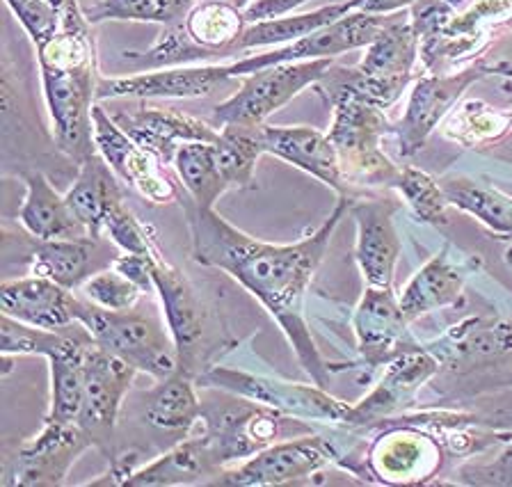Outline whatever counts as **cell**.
Returning a JSON list of instances; mask_svg holds the SVG:
<instances>
[{
    "instance_id": "6da1fadb",
    "label": "cell",
    "mask_w": 512,
    "mask_h": 487,
    "mask_svg": "<svg viewBox=\"0 0 512 487\" xmlns=\"http://www.w3.org/2000/svg\"><path fill=\"white\" fill-rule=\"evenodd\" d=\"M350 199L352 197L339 195L323 225L300 243L275 245L247 236L215 209H199L186 193L181 197L190 229L192 259L202 266L224 270L243 289L250 291L282 327L302 369L316 385L325 389L330 385L334 366L327 364L320 355L309 325L304 321V295L325 259L336 227L346 218Z\"/></svg>"
},
{
    "instance_id": "7a4b0ae2",
    "label": "cell",
    "mask_w": 512,
    "mask_h": 487,
    "mask_svg": "<svg viewBox=\"0 0 512 487\" xmlns=\"http://www.w3.org/2000/svg\"><path fill=\"white\" fill-rule=\"evenodd\" d=\"M37 60L55 145L80 165L96 151L92 110L101 76L92 23L78 0L60 12L58 33L37 46Z\"/></svg>"
},
{
    "instance_id": "3957f363",
    "label": "cell",
    "mask_w": 512,
    "mask_h": 487,
    "mask_svg": "<svg viewBox=\"0 0 512 487\" xmlns=\"http://www.w3.org/2000/svg\"><path fill=\"white\" fill-rule=\"evenodd\" d=\"M78 323L90 330L96 346L124 359L138 373H147L160 382L179 371V355L165 318L138 307L108 311L83 300Z\"/></svg>"
},
{
    "instance_id": "277c9868",
    "label": "cell",
    "mask_w": 512,
    "mask_h": 487,
    "mask_svg": "<svg viewBox=\"0 0 512 487\" xmlns=\"http://www.w3.org/2000/svg\"><path fill=\"white\" fill-rule=\"evenodd\" d=\"M332 108L330 135L339 154L348 188H394L400 167L384 154V135H394L384 110L371 103L341 97L327 103Z\"/></svg>"
},
{
    "instance_id": "5b68a950",
    "label": "cell",
    "mask_w": 512,
    "mask_h": 487,
    "mask_svg": "<svg viewBox=\"0 0 512 487\" xmlns=\"http://www.w3.org/2000/svg\"><path fill=\"white\" fill-rule=\"evenodd\" d=\"M202 423V439L218 474L231 462H243L268 449L270 444L282 442V437L291 430L311 433L307 421L286 417L268 405L254 403L250 398L236 394H229L227 403L204 405Z\"/></svg>"
},
{
    "instance_id": "8992f818",
    "label": "cell",
    "mask_w": 512,
    "mask_h": 487,
    "mask_svg": "<svg viewBox=\"0 0 512 487\" xmlns=\"http://www.w3.org/2000/svg\"><path fill=\"white\" fill-rule=\"evenodd\" d=\"M195 380L199 387H211L227 391V394L250 398L254 403L268 405L272 410L293 419L325 423V426H343L350 417L352 405L334 398L330 391L316 385V382L314 385H302V382L224 369V366H208Z\"/></svg>"
},
{
    "instance_id": "52a82bcc",
    "label": "cell",
    "mask_w": 512,
    "mask_h": 487,
    "mask_svg": "<svg viewBox=\"0 0 512 487\" xmlns=\"http://www.w3.org/2000/svg\"><path fill=\"white\" fill-rule=\"evenodd\" d=\"M346 451L339 442L325 435L302 433L300 437L270 444L252 458L238 462L234 469H222L208 485L224 487H272L304 485L318 471L330 465L343 467Z\"/></svg>"
},
{
    "instance_id": "ba28073f",
    "label": "cell",
    "mask_w": 512,
    "mask_h": 487,
    "mask_svg": "<svg viewBox=\"0 0 512 487\" xmlns=\"http://www.w3.org/2000/svg\"><path fill=\"white\" fill-rule=\"evenodd\" d=\"M334 62L302 60L266 67L240 78V87L229 99L215 106L213 124L222 126H263L270 115L293 101L302 90L314 87Z\"/></svg>"
},
{
    "instance_id": "9c48e42d",
    "label": "cell",
    "mask_w": 512,
    "mask_h": 487,
    "mask_svg": "<svg viewBox=\"0 0 512 487\" xmlns=\"http://www.w3.org/2000/svg\"><path fill=\"white\" fill-rule=\"evenodd\" d=\"M364 453V483L426 485L444 465V446L410 423L382 421Z\"/></svg>"
},
{
    "instance_id": "30bf717a",
    "label": "cell",
    "mask_w": 512,
    "mask_h": 487,
    "mask_svg": "<svg viewBox=\"0 0 512 487\" xmlns=\"http://www.w3.org/2000/svg\"><path fill=\"white\" fill-rule=\"evenodd\" d=\"M487 76H492V65L478 58L467 69L451 71V74H423L416 78L410 99H407L405 115L398 126H394L400 158H414L419 154L446 115L462 101L464 92Z\"/></svg>"
},
{
    "instance_id": "8fae6325",
    "label": "cell",
    "mask_w": 512,
    "mask_h": 487,
    "mask_svg": "<svg viewBox=\"0 0 512 487\" xmlns=\"http://www.w3.org/2000/svg\"><path fill=\"white\" fill-rule=\"evenodd\" d=\"M92 135L96 154L110 165L117 179L128 188H133L151 204L181 202L183 190L167 174L165 165L140 147L99 103L92 110Z\"/></svg>"
},
{
    "instance_id": "7c38bea8",
    "label": "cell",
    "mask_w": 512,
    "mask_h": 487,
    "mask_svg": "<svg viewBox=\"0 0 512 487\" xmlns=\"http://www.w3.org/2000/svg\"><path fill=\"white\" fill-rule=\"evenodd\" d=\"M391 14H368V12H350L346 17L334 21L332 26H325L307 37L291 42L286 46H275L272 51L243 55L229 62L231 76L240 81L247 74L261 71L266 67L284 65V62H302V60H334L336 55L366 49L373 42L375 35L384 28Z\"/></svg>"
},
{
    "instance_id": "4fadbf2b",
    "label": "cell",
    "mask_w": 512,
    "mask_h": 487,
    "mask_svg": "<svg viewBox=\"0 0 512 487\" xmlns=\"http://www.w3.org/2000/svg\"><path fill=\"white\" fill-rule=\"evenodd\" d=\"M135 371L124 359L110 355L94 343L85 359L83 407L76 423L108 460L115 458V428L122 403L135 380Z\"/></svg>"
},
{
    "instance_id": "5bb4252c",
    "label": "cell",
    "mask_w": 512,
    "mask_h": 487,
    "mask_svg": "<svg viewBox=\"0 0 512 487\" xmlns=\"http://www.w3.org/2000/svg\"><path fill=\"white\" fill-rule=\"evenodd\" d=\"M410 318L400 307L394 286H368L352 311V332L357 339L359 362L366 369H384L407 350L423 348L410 332Z\"/></svg>"
},
{
    "instance_id": "9a60e30c",
    "label": "cell",
    "mask_w": 512,
    "mask_h": 487,
    "mask_svg": "<svg viewBox=\"0 0 512 487\" xmlns=\"http://www.w3.org/2000/svg\"><path fill=\"white\" fill-rule=\"evenodd\" d=\"M151 275L160 302H163V318L179 355V373L197 378L204 371V343L208 330V314L195 286L179 268L170 266L160 250L151 261Z\"/></svg>"
},
{
    "instance_id": "2e32d148",
    "label": "cell",
    "mask_w": 512,
    "mask_h": 487,
    "mask_svg": "<svg viewBox=\"0 0 512 487\" xmlns=\"http://www.w3.org/2000/svg\"><path fill=\"white\" fill-rule=\"evenodd\" d=\"M439 369H442V362L426 346L407 350L384 366L378 385L368 391L362 401L350 407L348 421L339 428L350 430V433H366V430L380 426L382 421L407 412L421 387L435 378Z\"/></svg>"
},
{
    "instance_id": "e0dca14e",
    "label": "cell",
    "mask_w": 512,
    "mask_h": 487,
    "mask_svg": "<svg viewBox=\"0 0 512 487\" xmlns=\"http://www.w3.org/2000/svg\"><path fill=\"white\" fill-rule=\"evenodd\" d=\"M92 446V439L78 423L44 419L42 430L21 444L10 460L3 483L23 487L62 485L76 460Z\"/></svg>"
},
{
    "instance_id": "ac0fdd59",
    "label": "cell",
    "mask_w": 512,
    "mask_h": 487,
    "mask_svg": "<svg viewBox=\"0 0 512 487\" xmlns=\"http://www.w3.org/2000/svg\"><path fill=\"white\" fill-rule=\"evenodd\" d=\"M231 81L229 62L224 65L165 67L149 74L101 78L96 87V101L108 99H202L211 97Z\"/></svg>"
},
{
    "instance_id": "d6986e66",
    "label": "cell",
    "mask_w": 512,
    "mask_h": 487,
    "mask_svg": "<svg viewBox=\"0 0 512 487\" xmlns=\"http://www.w3.org/2000/svg\"><path fill=\"white\" fill-rule=\"evenodd\" d=\"M398 204L391 199H350L348 215L357 227L355 261L368 286L394 284L400 236L394 222Z\"/></svg>"
},
{
    "instance_id": "ffe728a7",
    "label": "cell",
    "mask_w": 512,
    "mask_h": 487,
    "mask_svg": "<svg viewBox=\"0 0 512 487\" xmlns=\"http://www.w3.org/2000/svg\"><path fill=\"white\" fill-rule=\"evenodd\" d=\"M115 122L131 135V138L154 154L160 163L170 165L176 151L188 142H218L220 129L202 119L183 115L174 108H149L140 101V106L131 113H112Z\"/></svg>"
},
{
    "instance_id": "44dd1931",
    "label": "cell",
    "mask_w": 512,
    "mask_h": 487,
    "mask_svg": "<svg viewBox=\"0 0 512 487\" xmlns=\"http://www.w3.org/2000/svg\"><path fill=\"white\" fill-rule=\"evenodd\" d=\"M261 145L266 154L307 172L309 177L332 188L336 195L352 197L348 183L343 179L339 154H336V147L327 133L314 129V126L263 124Z\"/></svg>"
},
{
    "instance_id": "7402d4cb",
    "label": "cell",
    "mask_w": 512,
    "mask_h": 487,
    "mask_svg": "<svg viewBox=\"0 0 512 487\" xmlns=\"http://www.w3.org/2000/svg\"><path fill=\"white\" fill-rule=\"evenodd\" d=\"M115 243L99 236L58 238V241H39L30 252V275L48 277L64 289H80L87 279L101 270L112 268L117 261Z\"/></svg>"
},
{
    "instance_id": "603a6c76",
    "label": "cell",
    "mask_w": 512,
    "mask_h": 487,
    "mask_svg": "<svg viewBox=\"0 0 512 487\" xmlns=\"http://www.w3.org/2000/svg\"><path fill=\"white\" fill-rule=\"evenodd\" d=\"M80 305L83 300L74 291L64 289L48 277L30 275L0 286L3 314L44 330H64L76 325Z\"/></svg>"
},
{
    "instance_id": "cb8c5ba5",
    "label": "cell",
    "mask_w": 512,
    "mask_h": 487,
    "mask_svg": "<svg viewBox=\"0 0 512 487\" xmlns=\"http://www.w3.org/2000/svg\"><path fill=\"white\" fill-rule=\"evenodd\" d=\"M442 366L471 371L512 355V318H467L453 325L442 339L426 343Z\"/></svg>"
},
{
    "instance_id": "d4e9b609",
    "label": "cell",
    "mask_w": 512,
    "mask_h": 487,
    "mask_svg": "<svg viewBox=\"0 0 512 487\" xmlns=\"http://www.w3.org/2000/svg\"><path fill=\"white\" fill-rule=\"evenodd\" d=\"M469 273L471 263L455 259L451 243H444L442 250L423 263L398 293L405 316L416 321L437 309L458 305Z\"/></svg>"
},
{
    "instance_id": "484cf974",
    "label": "cell",
    "mask_w": 512,
    "mask_h": 487,
    "mask_svg": "<svg viewBox=\"0 0 512 487\" xmlns=\"http://www.w3.org/2000/svg\"><path fill=\"white\" fill-rule=\"evenodd\" d=\"M94 339L83 323L71 327V334L62 348L46 359L51 369V407L46 419L76 423L83 407L85 389V359Z\"/></svg>"
},
{
    "instance_id": "4316f807",
    "label": "cell",
    "mask_w": 512,
    "mask_h": 487,
    "mask_svg": "<svg viewBox=\"0 0 512 487\" xmlns=\"http://www.w3.org/2000/svg\"><path fill=\"white\" fill-rule=\"evenodd\" d=\"M64 197L80 227L90 236L99 238H103V225L110 213L124 204L122 181L96 151L80 163L76 183Z\"/></svg>"
},
{
    "instance_id": "83f0119b",
    "label": "cell",
    "mask_w": 512,
    "mask_h": 487,
    "mask_svg": "<svg viewBox=\"0 0 512 487\" xmlns=\"http://www.w3.org/2000/svg\"><path fill=\"white\" fill-rule=\"evenodd\" d=\"M26 181V197L19 209V225L37 241H58V238L85 236L76 215L71 213L67 197H62L42 172H30Z\"/></svg>"
},
{
    "instance_id": "f1b7e54d",
    "label": "cell",
    "mask_w": 512,
    "mask_h": 487,
    "mask_svg": "<svg viewBox=\"0 0 512 487\" xmlns=\"http://www.w3.org/2000/svg\"><path fill=\"white\" fill-rule=\"evenodd\" d=\"M416 62H419V37L410 19L403 21L391 14L384 28L366 46L364 58L357 67L366 76L380 78V81L412 83Z\"/></svg>"
},
{
    "instance_id": "f546056e",
    "label": "cell",
    "mask_w": 512,
    "mask_h": 487,
    "mask_svg": "<svg viewBox=\"0 0 512 487\" xmlns=\"http://www.w3.org/2000/svg\"><path fill=\"white\" fill-rule=\"evenodd\" d=\"M218 476L208 458L202 435L183 439L167 453L160 455L147 467L135 469L124 487H174V485H197L211 483Z\"/></svg>"
},
{
    "instance_id": "4dcf8cb0",
    "label": "cell",
    "mask_w": 512,
    "mask_h": 487,
    "mask_svg": "<svg viewBox=\"0 0 512 487\" xmlns=\"http://www.w3.org/2000/svg\"><path fill=\"white\" fill-rule=\"evenodd\" d=\"M448 204L476 218L494 236L512 238V195L503 193L490 181L448 174L442 181Z\"/></svg>"
},
{
    "instance_id": "1f68e13d",
    "label": "cell",
    "mask_w": 512,
    "mask_h": 487,
    "mask_svg": "<svg viewBox=\"0 0 512 487\" xmlns=\"http://www.w3.org/2000/svg\"><path fill=\"white\" fill-rule=\"evenodd\" d=\"M446 140L464 149H487L512 135V110L494 108L480 99L460 101L439 124Z\"/></svg>"
},
{
    "instance_id": "d6a6232c",
    "label": "cell",
    "mask_w": 512,
    "mask_h": 487,
    "mask_svg": "<svg viewBox=\"0 0 512 487\" xmlns=\"http://www.w3.org/2000/svg\"><path fill=\"white\" fill-rule=\"evenodd\" d=\"M204 403L197 398L190 375L176 371L147 394L144 419L163 433L188 435L197 421H202Z\"/></svg>"
},
{
    "instance_id": "836d02e7",
    "label": "cell",
    "mask_w": 512,
    "mask_h": 487,
    "mask_svg": "<svg viewBox=\"0 0 512 487\" xmlns=\"http://www.w3.org/2000/svg\"><path fill=\"white\" fill-rule=\"evenodd\" d=\"M350 12H355V7H352L350 0H346V3H330L304 14H288V17H282V19L250 23V26L245 28L243 37L238 39L236 53H247L254 49H266V46H286L291 42H298V39L316 33L320 28L332 26L334 21L343 19Z\"/></svg>"
},
{
    "instance_id": "e575fe53",
    "label": "cell",
    "mask_w": 512,
    "mask_h": 487,
    "mask_svg": "<svg viewBox=\"0 0 512 487\" xmlns=\"http://www.w3.org/2000/svg\"><path fill=\"white\" fill-rule=\"evenodd\" d=\"M250 26L245 12L231 3H195L183 19V28L192 42L202 46L213 58L220 55H236V44Z\"/></svg>"
},
{
    "instance_id": "d590c367",
    "label": "cell",
    "mask_w": 512,
    "mask_h": 487,
    "mask_svg": "<svg viewBox=\"0 0 512 487\" xmlns=\"http://www.w3.org/2000/svg\"><path fill=\"white\" fill-rule=\"evenodd\" d=\"M172 165L183 193L199 209H215V202L231 190L211 142H188L176 151Z\"/></svg>"
},
{
    "instance_id": "8d00e7d4",
    "label": "cell",
    "mask_w": 512,
    "mask_h": 487,
    "mask_svg": "<svg viewBox=\"0 0 512 487\" xmlns=\"http://www.w3.org/2000/svg\"><path fill=\"white\" fill-rule=\"evenodd\" d=\"M213 147L229 188H250L256 163L266 154L261 145V126H222Z\"/></svg>"
},
{
    "instance_id": "74e56055",
    "label": "cell",
    "mask_w": 512,
    "mask_h": 487,
    "mask_svg": "<svg viewBox=\"0 0 512 487\" xmlns=\"http://www.w3.org/2000/svg\"><path fill=\"white\" fill-rule=\"evenodd\" d=\"M391 190L400 195L416 222L437 229L448 225V206L451 204H448L442 183L432 179L428 172L403 165Z\"/></svg>"
},
{
    "instance_id": "f35d334b",
    "label": "cell",
    "mask_w": 512,
    "mask_h": 487,
    "mask_svg": "<svg viewBox=\"0 0 512 487\" xmlns=\"http://www.w3.org/2000/svg\"><path fill=\"white\" fill-rule=\"evenodd\" d=\"M71 327H64V330H44V327L21 323L16 318L3 314V318H0V353L10 357L37 355L48 359L55 350L67 343Z\"/></svg>"
},
{
    "instance_id": "ab89813d",
    "label": "cell",
    "mask_w": 512,
    "mask_h": 487,
    "mask_svg": "<svg viewBox=\"0 0 512 487\" xmlns=\"http://www.w3.org/2000/svg\"><path fill=\"white\" fill-rule=\"evenodd\" d=\"M85 293V300H90L92 305L108 309V311H128L140 305L144 291L131 279L117 273L115 268L101 270L92 279L80 286Z\"/></svg>"
},
{
    "instance_id": "60d3db41",
    "label": "cell",
    "mask_w": 512,
    "mask_h": 487,
    "mask_svg": "<svg viewBox=\"0 0 512 487\" xmlns=\"http://www.w3.org/2000/svg\"><path fill=\"white\" fill-rule=\"evenodd\" d=\"M87 21L96 26L103 21H140L172 26V17L163 0H96L92 7H83Z\"/></svg>"
},
{
    "instance_id": "b9f144b4",
    "label": "cell",
    "mask_w": 512,
    "mask_h": 487,
    "mask_svg": "<svg viewBox=\"0 0 512 487\" xmlns=\"http://www.w3.org/2000/svg\"><path fill=\"white\" fill-rule=\"evenodd\" d=\"M211 58V53L192 42L183 23L163 26V33L158 35L154 46L144 53V60L154 67H188L190 62Z\"/></svg>"
},
{
    "instance_id": "7bdbcfd3",
    "label": "cell",
    "mask_w": 512,
    "mask_h": 487,
    "mask_svg": "<svg viewBox=\"0 0 512 487\" xmlns=\"http://www.w3.org/2000/svg\"><path fill=\"white\" fill-rule=\"evenodd\" d=\"M103 238L117 245V250L126 254H151L158 245L151 236V229L135 218L126 204L117 206L103 225Z\"/></svg>"
},
{
    "instance_id": "ee69618b",
    "label": "cell",
    "mask_w": 512,
    "mask_h": 487,
    "mask_svg": "<svg viewBox=\"0 0 512 487\" xmlns=\"http://www.w3.org/2000/svg\"><path fill=\"white\" fill-rule=\"evenodd\" d=\"M455 483L471 487H512V435L492 460H467L455 469Z\"/></svg>"
},
{
    "instance_id": "f6af8a7d",
    "label": "cell",
    "mask_w": 512,
    "mask_h": 487,
    "mask_svg": "<svg viewBox=\"0 0 512 487\" xmlns=\"http://www.w3.org/2000/svg\"><path fill=\"white\" fill-rule=\"evenodd\" d=\"M7 7L19 19L32 44L39 46L51 39L60 28V12L48 0H5Z\"/></svg>"
},
{
    "instance_id": "bcb514c9",
    "label": "cell",
    "mask_w": 512,
    "mask_h": 487,
    "mask_svg": "<svg viewBox=\"0 0 512 487\" xmlns=\"http://www.w3.org/2000/svg\"><path fill=\"white\" fill-rule=\"evenodd\" d=\"M158 250H154L151 254H126L122 252L117 257V261L112 263V268L117 270V273H122L124 277L131 279L140 286L144 293H156V286H154V275H151V261H154V254Z\"/></svg>"
},
{
    "instance_id": "7dc6e473",
    "label": "cell",
    "mask_w": 512,
    "mask_h": 487,
    "mask_svg": "<svg viewBox=\"0 0 512 487\" xmlns=\"http://www.w3.org/2000/svg\"><path fill=\"white\" fill-rule=\"evenodd\" d=\"M304 3H309V0H252L243 12L247 23H259L288 17V14H293Z\"/></svg>"
},
{
    "instance_id": "c3c4849f",
    "label": "cell",
    "mask_w": 512,
    "mask_h": 487,
    "mask_svg": "<svg viewBox=\"0 0 512 487\" xmlns=\"http://www.w3.org/2000/svg\"><path fill=\"white\" fill-rule=\"evenodd\" d=\"M478 417L485 426L496 428V430H508V433H512V391H506V394H499L494 398H487L483 410L478 412Z\"/></svg>"
},
{
    "instance_id": "681fc988",
    "label": "cell",
    "mask_w": 512,
    "mask_h": 487,
    "mask_svg": "<svg viewBox=\"0 0 512 487\" xmlns=\"http://www.w3.org/2000/svg\"><path fill=\"white\" fill-rule=\"evenodd\" d=\"M355 12H368V14H396L400 10H410V7L416 3V0H350ZM448 5L460 7L469 0H446Z\"/></svg>"
},
{
    "instance_id": "f907efd6",
    "label": "cell",
    "mask_w": 512,
    "mask_h": 487,
    "mask_svg": "<svg viewBox=\"0 0 512 487\" xmlns=\"http://www.w3.org/2000/svg\"><path fill=\"white\" fill-rule=\"evenodd\" d=\"M492 76H499L503 81V90H506L512 97V62L510 60H499L492 65Z\"/></svg>"
},
{
    "instance_id": "816d5d0a",
    "label": "cell",
    "mask_w": 512,
    "mask_h": 487,
    "mask_svg": "<svg viewBox=\"0 0 512 487\" xmlns=\"http://www.w3.org/2000/svg\"><path fill=\"white\" fill-rule=\"evenodd\" d=\"M48 3H51V5L55 7V10H58V12H62L64 7L71 5V3H76V0H48Z\"/></svg>"
},
{
    "instance_id": "f5cc1de1",
    "label": "cell",
    "mask_w": 512,
    "mask_h": 487,
    "mask_svg": "<svg viewBox=\"0 0 512 487\" xmlns=\"http://www.w3.org/2000/svg\"><path fill=\"white\" fill-rule=\"evenodd\" d=\"M506 263H508V268L512 270V245L508 247V252H506Z\"/></svg>"
},
{
    "instance_id": "db71d44e",
    "label": "cell",
    "mask_w": 512,
    "mask_h": 487,
    "mask_svg": "<svg viewBox=\"0 0 512 487\" xmlns=\"http://www.w3.org/2000/svg\"><path fill=\"white\" fill-rule=\"evenodd\" d=\"M508 30H512V21H510V23H508Z\"/></svg>"
},
{
    "instance_id": "11a10c76",
    "label": "cell",
    "mask_w": 512,
    "mask_h": 487,
    "mask_svg": "<svg viewBox=\"0 0 512 487\" xmlns=\"http://www.w3.org/2000/svg\"><path fill=\"white\" fill-rule=\"evenodd\" d=\"M510 382H512V375H510Z\"/></svg>"
}]
</instances>
